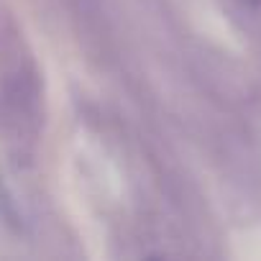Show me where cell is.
<instances>
[{
  "mask_svg": "<svg viewBox=\"0 0 261 261\" xmlns=\"http://www.w3.org/2000/svg\"><path fill=\"white\" fill-rule=\"evenodd\" d=\"M0 210H3V213H8V215H13V207H11V200H8V195L3 192V187H0Z\"/></svg>",
  "mask_w": 261,
  "mask_h": 261,
  "instance_id": "6da1fadb",
  "label": "cell"
}]
</instances>
